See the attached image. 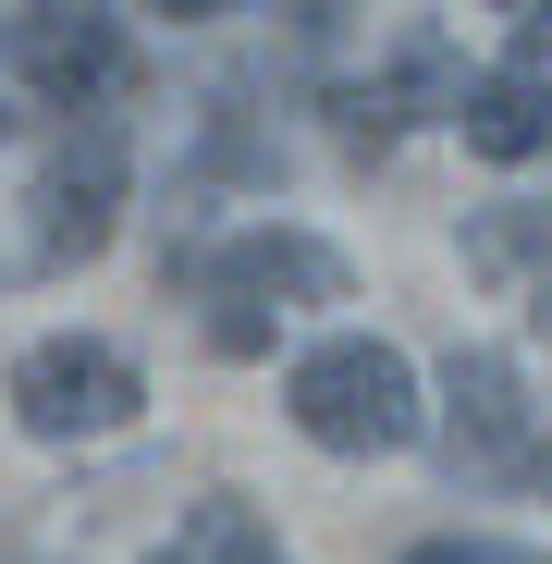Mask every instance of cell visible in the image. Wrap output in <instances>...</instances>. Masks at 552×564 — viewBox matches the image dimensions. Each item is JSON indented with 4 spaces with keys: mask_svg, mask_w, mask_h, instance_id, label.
Instances as JSON below:
<instances>
[{
    "mask_svg": "<svg viewBox=\"0 0 552 564\" xmlns=\"http://www.w3.org/2000/svg\"><path fill=\"white\" fill-rule=\"evenodd\" d=\"M442 123L467 135V160H504V172H516V160H540V148H552V74H528V62L467 74Z\"/></svg>",
    "mask_w": 552,
    "mask_h": 564,
    "instance_id": "obj_8",
    "label": "cell"
},
{
    "mask_svg": "<svg viewBox=\"0 0 552 564\" xmlns=\"http://www.w3.org/2000/svg\"><path fill=\"white\" fill-rule=\"evenodd\" d=\"M442 466L454 479H504V466L528 454V381H516V356H491V344H454V368H442Z\"/></svg>",
    "mask_w": 552,
    "mask_h": 564,
    "instance_id": "obj_6",
    "label": "cell"
},
{
    "mask_svg": "<svg viewBox=\"0 0 552 564\" xmlns=\"http://www.w3.org/2000/svg\"><path fill=\"white\" fill-rule=\"evenodd\" d=\"M516 62L552 74V0H516Z\"/></svg>",
    "mask_w": 552,
    "mask_h": 564,
    "instance_id": "obj_12",
    "label": "cell"
},
{
    "mask_svg": "<svg viewBox=\"0 0 552 564\" xmlns=\"http://www.w3.org/2000/svg\"><path fill=\"white\" fill-rule=\"evenodd\" d=\"M454 86H467V74H454V50H442V37H405L393 74H368V86H344V99H332V135H344L356 160H381L418 111H454Z\"/></svg>",
    "mask_w": 552,
    "mask_h": 564,
    "instance_id": "obj_7",
    "label": "cell"
},
{
    "mask_svg": "<svg viewBox=\"0 0 552 564\" xmlns=\"http://www.w3.org/2000/svg\"><path fill=\"white\" fill-rule=\"evenodd\" d=\"M516 466H528V479H540V491H552V442H528V454H516Z\"/></svg>",
    "mask_w": 552,
    "mask_h": 564,
    "instance_id": "obj_15",
    "label": "cell"
},
{
    "mask_svg": "<svg viewBox=\"0 0 552 564\" xmlns=\"http://www.w3.org/2000/svg\"><path fill=\"white\" fill-rule=\"evenodd\" d=\"M344 282L356 270L320 234H295V221H246L209 258H184V295L209 307V344L221 356H270V319H283V307H344Z\"/></svg>",
    "mask_w": 552,
    "mask_h": 564,
    "instance_id": "obj_2",
    "label": "cell"
},
{
    "mask_svg": "<svg viewBox=\"0 0 552 564\" xmlns=\"http://www.w3.org/2000/svg\"><path fill=\"white\" fill-rule=\"evenodd\" d=\"M283 417H295L320 454H356V466L430 442V393H418L405 344H381V332H332V344H307V356L283 368Z\"/></svg>",
    "mask_w": 552,
    "mask_h": 564,
    "instance_id": "obj_1",
    "label": "cell"
},
{
    "mask_svg": "<svg viewBox=\"0 0 552 564\" xmlns=\"http://www.w3.org/2000/svg\"><path fill=\"white\" fill-rule=\"evenodd\" d=\"M148 564H197V552H184V540H160V552H148Z\"/></svg>",
    "mask_w": 552,
    "mask_h": 564,
    "instance_id": "obj_16",
    "label": "cell"
},
{
    "mask_svg": "<svg viewBox=\"0 0 552 564\" xmlns=\"http://www.w3.org/2000/svg\"><path fill=\"white\" fill-rule=\"evenodd\" d=\"M0 393H13L25 442H111V430H136V405H148L136 356L99 344V332H50V344H25Z\"/></svg>",
    "mask_w": 552,
    "mask_h": 564,
    "instance_id": "obj_3",
    "label": "cell"
},
{
    "mask_svg": "<svg viewBox=\"0 0 552 564\" xmlns=\"http://www.w3.org/2000/svg\"><path fill=\"white\" fill-rule=\"evenodd\" d=\"M405 564H540V552H516V540H418Z\"/></svg>",
    "mask_w": 552,
    "mask_h": 564,
    "instance_id": "obj_11",
    "label": "cell"
},
{
    "mask_svg": "<svg viewBox=\"0 0 552 564\" xmlns=\"http://www.w3.org/2000/svg\"><path fill=\"white\" fill-rule=\"evenodd\" d=\"M184 552H197V564H283V540H270L258 503H234V491H209L197 516H184Z\"/></svg>",
    "mask_w": 552,
    "mask_h": 564,
    "instance_id": "obj_10",
    "label": "cell"
},
{
    "mask_svg": "<svg viewBox=\"0 0 552 564\" xmlns=\"http://www.w3.org/2000/svg\"><path fill=\"white\" fill-rule=\"evenodd\" d=\"M552 258V209H491V221H467V270L479 282H528Z\"/></svg>",
    "mask_w": 552,
    "mask_h": 564,
    "instance_id": "obj_9",
    "label": "cell"
},
{
    "mask_svg": "<svg viewBox=\"0 0 552 564\" xmlns=\"http://www.w3.org/2000/svg\"><path fill=\"white\" fill-rule=\"evenodd\" d=\"M111 234H123V135L86 111L25 184V258L37 270H86V258H111Z\"/></svg>",
    "mask_w": 552,
    "mask_h": 564,
    "instance_id": "obj_5",
    "label": "cell"
},
{
    "mask_svg": "<svg viewBox=\"0 0 552 564\" xmlns=\"http://www.w3.org/2000/svg\"><path fill=\"white\" fill-rule=\"evenodd\" d=\"M0 62H13V86H37L50 111H111L123 86H136V50H123L111 0H13Z\"/></svg>",
    "mask_w": 552,
    "mask_h": 564,
    "instance_id": "obj_4",
    "label": "cell"
},
{
    "mask_svg": "<svg viewBox=\"0 0 552 564\" xmlns=\"http://www.w3.org/2000/svg\"><path fill=\"white\" fill-rule=\"evenodd\" d=\"M528 319H540V344H552V258L528 270Z\"/></svg>",
    "mask_w": 552,
    "mask_h": 564,
    "instance_id": "obj_13",
    "label": "cell"
},
{
    "mask_svg": "<svg viewBox=\"0 0 552 564\" xmlns=\"http://www.w3.org/2000/svg\"><path fill=\"white\" fill-rule=\"evenodd\" d=\"M0 135H13V111H0Z\"/></svg>",
    "mask_w": 552,
    "mask_h": 564,
    "instance_id": "obj_17",
    "label": "cell"
},
{
    "mask_svg": "<svg viewBox=\"0 0 552 564\" xmlns=\"http://www.w3.org/2000/svg\"><path fill=\"white\" fill-rule=\"evenodd\" d=\"M148 13H172V25H209V13H234V0H148Z\"/></svg>",
    "mask_w": 552,
    "mask_h": 564,
    "instance_id": "obj_14",
    "label": "cell"
}]
</instances>
